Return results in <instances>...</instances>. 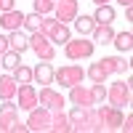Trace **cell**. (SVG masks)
<instances>
[{
    "instance_id": "6da1fadb",
    "label": "cell",
    "mask_w": 133,
    "mask_h": 133,
    "mask_svg": "<svg viewBox=\"0 0 133 133\" xmlns=\"http://www.w3.org/2000/svg\"><path fill=\"white\" fill-rule=\"evenodd\" d=\"M69 123H72V130H96L101 133V123H98V115H96V104L93 107H75L69 115Z\"/></svg>"
},
{
    "instance_id": "7a4b0ae2",
    "label": "cell",
    "mask_w": 133,
    "mask_h": 133,
    "mask_svg": "<svg viewBox=\"0 0 133 133\" xmlns=\"http://www.w3.org/2000/svg\"><path fill=\"white\" fill-rule=\"evenodd\" d=\"M107 98H109V104L112 107H128L133 101V80H130V75H125V80H120V83H112L107 88Z\"/></svg>"
},
{
    "instance_id": "3957f363",
    "label": "cell",
    "mask_w": 133,
    "mask_h": 133,
    "mask_svg": "<svg viewBox=\"0 0 133 133\" xmlns=\"http://www.w3.org/2000/svg\"><path fill=\"white\" fill-rule=\"evenodd\" d=\"M29 48H32V53H35L40 61H53L56 59V45H53L51 37L45 32H40V29L29 35Z\"/></svg>"
},
{
    "instance_id": "277c9868",
    "label": "cell",
    "mask_w": 133,
    "mask_h": 133,
    "mask_svg": "<svg viewBox=\"0 0 133 133\" xmlns=\"http://www.w3.org/2000/svg\"><path fill=\"white\" fill-rule=\"evenodd\" d=\"M93 48H96V43L93 40H85V35H80V40H66L64 43V53H66V59L69 61H83V59H91L93 56Z\"/></svg>"
},
{
    "instance_id": "5b68a950",
    "label": "cell",
    "mask_w": 133,
    "mask_h": 133,
    "mask_svg": "<svg viewBox=\"0 0 133 133\" xmlns=\"http://www.w3.org/2000/svg\"><path fill=\"white\" fill-rule=\"evenodd\" d=\"M40 32H45L53 45H64V43L72 37V32H69V27H66V24H61V21H56V19H48V16H43Z\"/></svg>"
},
{
    "instance_id": "8992f818",
    "label": "cell",
    "mask_w": 133,
    "mask_h": 133,
    "mask_svg": "<svg viewBox=\"0 0 133 133\" xmlns=\"http://www.w3.org/2000/svg\"><path fill=\"white\" fill-rule=\"evenodd\" d=\"M96 115H98V123H101V130H120V123H123V109L120 107L101 101V107H96Z\"/></svg>"
},
{
    "instance_id": "52a82bcc",
    "label": "cell",
    "mask_w": 133,
    "mask_h": 133,
    "mask_svg": "<svg viewBox=\"0 0 133 133\" xmlns=\"http://www.w3.org/2000/svg\"><path fill=\"white\" fill-rule=\"evenodd\" d=\"M83 77H85V69L77 64H66V66L53 69V83H61V88H72L77 83H83Z\"/></svg>"
},
{
    "instance_id": "ba28073f",
    "label": "cell",
    "mask_w": 133,
    "mask_h": 133,
    "mask_svg": "<svg viewBox=\"0 0 133 133\" xmlns=\"http://www.w3.org/2000/svg\"><path fill=\"white\" fill-rule=\"evenodd\" d=\"M51 109H45V107H35V109H29V117H27V128L29 130H35V133H45V130H51Z\"/></svg>"
},
{
    "instance_id": "9c48e42d",
    "label": "cell",
    "mask_w": 133,
    "mask_h": 133,
    "mask_svg": "<svg viewBox=\"0 0 133 133\" xmlns=\"http://www.w3.org/2000/svg\"><path fill=\"white\" fill-rule=\"evenodd\" d=\"M19 120V104H14V98H5L0 104V133H11Z\"/></svg>"
},
{
    "instance_id": "30bf717a",
    "label": "cell",
    "mask_w": 133,
    "mask_h": 133,
    "mask_svg": "<svg viewBox=\"0 0 133 133\" xmlns=\"http://www.w3.org/2000/svg\"><path fill=\"white\" fill-rule=\"evenodd\" d=\"M77 14H80V3H77V0H59L56 8H53V19L61 21V24H69V21H75Z\"/></svg>"
},
{
    "instance_id": "8fae6325",
    "label": "cell",
    "mask_w": 133,
    "mask_h": 133,
    "mask_svg": "<svg viewBox=\"0 0 133 133\" xmlns=\"http://www.w3.org/2000/svg\"><path fill=\"white\" fill-rule=\"evenodd\" d=\"M16 96H19V109H24V112H29V109H35L40 104L37 101V91H35L32 83H19Z\"/></svg>"
},
{
    "instance_id": "7c38bea8",
    "label": "cell",
    "mask_w": 133,
    "mask_h": 133,
    "mask_svg": "<svg viewBox=\"0 0 133 133\" xmlns=\"http://www.w3.org/2000/svg\"><path fill=\"white\" fill-rule=\"evenodd\" d=\"M37 101H40V107H45V109H51V112H56V109H61L66 101H64V96L61 93H56L51 85H43L40 88V93H37Z\"/></svg>"
},
{
    "instance_id": "4fadbf2b",
    "label": "cell",
    "mask_w": 133,
    "mask_h": 133,
    "mask_svg": "<svg viewBox=\"0 0 133 133\" xmlns=\"http://www.w3.org/2000/svg\"><path fill=\"white\" fill-rule=\"evenodd\" d=\"M101 66L107 69V75H130V61H125L123 56H104Z\"/></svg>"
},
{
    "instance_id": "5bb4252c",
    "label": "cell",
    "mask_w": 133,
    "mask_h": 133,
    "mask_svg": "<svg viewBox=\"0 0 133 133\" xmlns=\"http://www.w3.org/2000/svg\"><path fill=\"white\" fill-rule=\"evenodd\" d=\"M0 27H3L5 32L21 29V27H24V14H21V11H16V8L3 11V14H0Z\"/></svg>"
},
{
    "instance_id": "9a60e30c",
    "label": "cell",
    "mask_w": 133,
    "mask_h": 133,
    "mask_svg": "<svg viewBox=\"0 0 133 133\" xmlns=\"http://www.w3.org/2000/svg\"><path fill=\"white\" fill-rule=\"evenodd\" d=\"M69 101L75 107H93V98H91V88H85L83 83H77L69 88Z\"/></svg>"
},
{
    "instance_id": "2e32d148",
    "label": "cell",
    "mask_w": 133,
    "mask_h": 133,
    "mask_svg": "<svg viewBox=\"0 0 133 133\" xmlns=\"http://www.w3.org/2000/svg\"><path fill=\"white\" fill-rule=\"evenodd\" d=\"M32 80L40 85H51L53 83V64L51 61H40L35 69H32Z\"/></svg>"
},
{
    "instance_id": "e0dca14e",
    "label": "cell",
    "mask_w": 133,
    "mask_h": 133,
    "mask_svg": "<svg viewBox=\"0 0 133 133\" xmlns=\"http://www.w3.org/2000/svg\"><path fill=\"white\" fill-rule=\"evenodd\" d=\"M8 48L11 51H16V53H24L27 48H29V37L24 35L21 29H14V32H8Z\"/></svg>"
},
{
    "instance_id": "ac0fdd59",
    "label": "cell",
    "mask_w": 133,
    "mask_h": 133,
    "mask_svg": "<svg viewBox=\"0 0 133 133\" xmlns=\"http://www.w3.org/2000/svg\"><path fill=\"white\" fill-rule=\"evenodd\" d=\"M91 37H93V43H98V45H109L112 37H115V29H112V24H96L93 32H91Z\"/></svg>"
},
{
    "instance_id": "d6986e66",
    "label": "cell",
    "mask_w": 133,
    "mask_h": 133,
    "mask_svg": "<svg viewBox=\"0 0 133 133\" xmlns=\"http://www.w3.org/2000/svg\"><path fill=\"white\" fill-rule=\"evenodd\" d=\"M51 130H53V133H69V130H72L69 117H66L61 109H56V112L51 115Z\"/></svg>"
},
{
    "instance_id": "ffe728a7",
    "label": "cell",
    "mask_w": 133,
    "mask_h": 133,
    "mask_svg": "<svg viewBox=\"0 0 133 133\" xmlns=\"http://www.w3.org/2000/svg\"><path fill=\"white\" fill-rule=\"evenodd\" d=\"M112 43H115V48H117L120 53H130V48H133V32H130V29H123V32H115Z\"/></svg>"
},
{
    "instance_id": "44dd1931",
    "label": "cell",
    "mask_w": 133,
    "mask_h": 133,
    "mask_svg": "<svg viewBox=\"0 0 133 133\" xmlns=\"http://www.w3.org/2000/svg\"><path fill=\"white\" fill-rule=\"evenodd\" d=\"M16 88H19V83L14 80V75H0V98H14L16 96Z\"/></svg>"
},
{
    "instance_id": "7402d4cb",
    "label": "cell",
    "mask_w": 133,
    "mask_h": 133,
    "mask_svg": "<svg viewBox=\"0 0 133 133\" xmlns=\"http://www.w3.org/2000/svg\"><path fill=\"white\" fill-rule=\"evenodd\" d=\"M93 21H96V24H112V21H115V8L109 5V3H104V5H96Z\"/></svg>"
},
{
    "instance_id": "603a6c76",
    "label": "cell",
    "mask_w": 133,
    "mask_h": 133,
    "mask_svg": "<svg viewBox=\"0 0 133 133\" xmlns=\"http://www.w3.org/2000/svg\"><path fill=\"white\" fill-rule=\"evenodd\" d=\"M93 27H96L93 16H85V14H83V16H80V14L75 16V29H77V35H91Z\"/></svg>"
},
{
    "instance_id": "cb8c5ba5",
    "label": "cell",
    "mask_w": 133,
    "mask_h": 133,
    "mask_svg": "<svg viewBox=\"0 0 133 133\" xmlns=\"http://www.w3.org/2000/svg\"><path fill=\"white\" fill-rule=\"evenodd\" d=\"M85 77H91L93 83H107V77H109V75H107V69L101 66V61H93V64L85 69Z\"/></svg>"
},
{
    "instance_id": "d4e9b609",
    "label": "cell",
    "mask_w": 133,
    "mask_h": 133,
    "mask_svg": "<svg viewBox=\"0 0 133 133\" xmlns=\"http://www.w3.org/2000/svg\"><path fill=\"white\" fill-rule=\"evenodd\" d=\"M0 64H3V69H8V72H11V69H16V66L21 64V53H16V51H11V48H8L3 56H0Z\"/></svg>"
},
{
    "instance_id": "484cf974",
    "label": "cell",
    "mask_w": 133,
    "mask_h": 133,
    "mask_svg": "<svg viewBox=\"0 0 133 133\" xmlns=\"http://www.w3.org/2000/svg\"><path fill=\"white\" fill-rule=\"evenodd\" d=\"M56 3H59V0H32V11L40 14V16H48L51 11L56 8Z\"/></svg>"
},
{
    "instance_id": "4316f807",
    "label": "cell",
    "mask_w": 133,
    "mask_h": 133,
    "mask_svg": "<svg viewBox=\"0 0 133 133\" xmlns=\"http://www.w3.org/2000/svg\"><path fill=\"white\" fill-rule=\"evenodd\" d=\"M11 75H14L16 83H32V66L27 64H19L16 69H11Z\"/></svg>"
},
{
    "instance_id": "83f0119b",
    "label": "cell",
    "mask_w": 133,
    "mask_h": 133,
    "mask_svg": "<svg viewBox=\"0 0 133 133\" xmlns=\"http://www.w3.org/2000/svg\"><path fill=\"white\" fill-rule=\"evenodd\" d=\"M40 21H43V16H40V14H35V11H32V14H24V27H21V29L37 32V29H40Z\"/></svg>"
},
{
    "instance_id": "f1b7e54d",
    "label": "cell",
    "mask_w": 133,
    "mask_h": 133,
    "mask_svg": "<svg viewBox=\"0 0 133 133\" xmlns=\"http://www.w3.org/2000/svg\"><path fill=\"white\" fill-rule=\"evenodd\" d=\"M91 98H93V104H101L107 98V85L104 83H93L91 85Z\"/></svg>"
},
{
    "instance_id": "f546056e",
    "label": "cell",
    "mask_w": 133,
    "mask_h": 133,
    "mask_svg": "<svg viewBox=\"0 0 133 133\" xmlns=\"http://www.w3.org/2000/svg\"><path fill=\"white\" fill-rule=\"evenodd\" d=\"M120 130H125V133H130V130H133V115H130V112L123 117V123H120Z\"/></svg>"
},
{
    "instance_id": "4dcf8cb0",
    "label": "cell",
    "mask_w": 133,
    "mask_h": 133,
    "mask_svg": "<svg viewBox=\"0 0 133 133\" xmlns=\"http://www.w3.org/2000/svg\"><path fill=\"white\" fill-rule=\"evenodd\" d=\"M11 8H16V0H0V14H3V11H11Z\"/></svg>"
},
{
    "instance_id": "1f68e13d",
    "label": "cell",
    "mask_w": 133,
    "mask_h": 133,
    "mask_svg": "<svg viewBox=\"0 0 133 133\" xmlns=\"http://www.w3.org/2000/svg\"><path fill=\"white\" fill-rule=\"evenodd\" d=\"M29 128H27V123H19V120H16V125H14V130H11V133H27Z\"/></svg>"
},
{
    "instance_id": "d6a6232c",
    "label": "cell",
    "mask_w": 133,
    "mask_h": 133,
    "mask_svg": "<svg viewBox=\"0 0 133 133\" xmlns=\"http://www.w3.org/2000/svg\"><path fill=\"white\" fill-rule=\"evenodd\" d=\"M5 51H8V37H5V35H0V56H3Z\"/></svg>"
},
{
    "instance_id": "836d02e7",
    "label": "cell",
    "mask_w": 133,
    "mask_h": 133,
    "mask_svg": "<svg viewBox=\"0 0 133 133\" xmlns=\"http://www.w3.org/2000/svg\"><path fill=\"white\" fill-rule=\"evenodd\" d=\"M125 21H133V5H125Z\"/></svg>"
},
{
    "instance_id": "e575fe53",
    "label": "cell",
    "mask_w": 133,
    "mask_h": 133,
    "mask_svg": "<svg viewBox=\"0 0 133 133\" xmlns=\"http://www.w3.org/2000/svg\"><path fill=\"white\" fill-rule=\"evenodd\" d=\"M117 3H120V5L125 8V5H133V0H117Z\"/></svg>"
},
{
    "instance_id": "d590c367",
    "label": "cell",
    "mask_w": 133,
    "mask_h": 133,
    "mask_svg": "<svg viewBox=\"0 0 133 133\" xmlns=\"http://www.w3.org/2000/svg\"><path fill=\"white\" fill-rule=\"evenodd\" d=\"M93 3H96V5H104V3H109V0H93Z\"/></svg>"
},
{
    "instance_id": "8d00e7d4",
    "label": "cell",
    "mask_w": 133,
    "mask_h": 133,
    "mask_svg": "<svg viewBox=\"0 0 133 133\" xmlns=\"http://www.w3.org/2000/svg\"><path fill=\"white\" fill-rule=\"evenodd\" d=\"M0 69H3V64H0Z\"/></svg>"
}]
</instances>
